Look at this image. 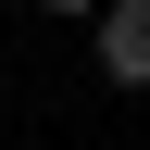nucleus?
Wrapping results in <instances>:
<instances>
[{"label":"nucleus","instance_id":"1","mask_svg":"<svg viewBox=\"0 0 150 150\" xmlns=\"http://www.w3.org/2000/svg\"><path fill=\"white\" fill-rule=\"evenodd\" d=\"M100 75L150 88V0H100Z\"/></svg>","mask_w":150,"mask_h":150},{"label":"nucleus","instance_id":"2","mask_svg":"<svg viewBox=\"0 0 150 150\" xmlns=\"http://www.w3.org/2000/svg\"><path fill=\"white\" fill-rule=\"evenodd\" d=\"M38 13H63V25H100V0H38Z\"/></svg>","mask_w":150,"mask_h":150}]
</instances>
